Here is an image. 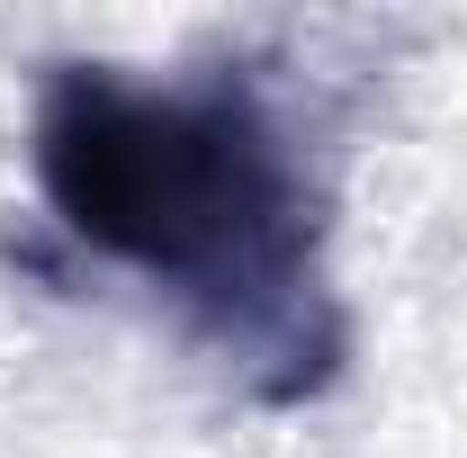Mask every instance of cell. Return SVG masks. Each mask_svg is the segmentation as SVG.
Wrapping results in <instances>:
<instances>
[{"label":"cell","mask_w":467,"mask_h":458,"mask_svg":"<svg viewBox=\"0 0 467 458\" xmlns=\"http://www.w3.org/2000/svg\"><path fill=\"white\" fill-rule=\"evenodd\" d=\"M36 180L90 252H109L252 378V396H315L350 350L324 279V189L279 109L243 81H126L55 63L36 99Z\"/></svg>","instance_id":"cell-1"}]
</instances>
